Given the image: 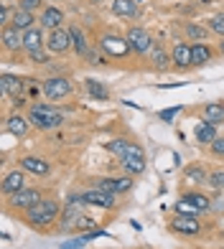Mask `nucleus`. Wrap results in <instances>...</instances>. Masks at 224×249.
Instances as JSON below:
<instances>
[{"label":"nucleus","mask_w":224,"mask_h":249,"mask_svg":"<svg viewBox=\"0 0 224 249\" xmlns=\"http://www.w3.org/2000/svg\"><path fill=\"white\" fill-rule=\"evenodd\" d=\"M181 198H184L191 209H196V211H206V209H209V198L201 196V194H186V196H181Z\"/></svg>","instance_id":"obj_25"},{"label":"nucleus","mask_w":224,"mask_h":249,"mask_svg":"<svg viewBox=\"0 0 224 249\" xmlns=\"http://www.w3.org/2000/svg\"><path fill=\"white\" fill-rule=\"evenodd\" d=\"M171 226H173L176 231H181V234H199V231H201L199 219L188 216V213H178V216L171 221Z\"/></svg>","instance_id":"obj_11"},{"label":"nucleus","mask_w":224,"mask_h":249,"mask_svg":"<svg viewBox=\"0 0 224 249\" xmlns=\"http://www.w3.org/2000/svg\"><path fill=\"white\" fill-rule=\"evenodd\" d=\"M69 92H72V84H69V79H64V76H54V79L43 82V94L49 99H61Z\"/></svg>","instance_id":"obj_4"},{"label":"nucleus","mask_w":224,"mask_h":249,"mask_svg":"<svg viewBox=\"0 0 224 249\" xmlns=\"http://www.w3.org/2000/svg\"><path fill=\"white\" fill-rule=\"evenodd\" d=\"M82 198H84V203H92V206H102V209H112V203H115L112 194H107V191H102V188L84 191Z\"/></svg>","instance_id":"obj_8"},{"label":"nucleus","mask_w":224,"mask_h":249,"mask_svg":"<svg viewBox=\"0 0 224 249\" xmlns=\"http://www.w3.org/2000/svg\"><path fill=\"white\" fill-rule=\"evenodd\" d=\"M20 165L26 168L28 173H33V176H46L49 173V163L46 160H41V158H23V160H20Z\"/></svg>","instance_id":"obj_16"},{"label":"nucleus","mask_w":224,"mask_h":249,"mask_svg":"<svg viewBox=\"0 0 224 249\" xmlns=\"http://www.w3.org/2000/svg\"><path fill=\"white\" fill-rule=\"evenodd\" d=\"M211 150H214V155H224V138H217L211 142Z\"/></svg>","instance_id":"obj_35"},{"label":"nucleus","mask_w":224,"mask_h":249,"mask_svg":"<svg viewBox=\"0 0 224 249\" xmlns=\"http://www.w3.org/2000/svg\"><path fill=\"white\" fill-rule=\"evenodd\" d=\"M107 148L115 155H120L122 165H125L130 173H143L145 171V155H143V150L138 148V145H132L128 140H115V142H110Z\"/></svg>","instance_id":"obj_1"},{"label":"nucleus","mask_w":224,"mask_h":249,"mask_svg":"<svg viewBox=\"0 0 224 249\" xmlns=\"http://www.w3.org/2000/svg\"><path fill=\"white\" fill-rule=\"evenodd\" d=\"M38 201H41V194L36 188H23V191H18V194H13V198H10V203H13L16 209H31V206H36Z\"/></svg>","instance_id":"obj_7"},{"label":"nucleus","mask_w":224,"mask_h":249,"mask_svg":"<svg viewBox=\"0 0 224 249\" xmlns=\"http://www.w3.org/2000/svg\"><path fill=\"white\" fill-rule=\"evenodd\" d=\"M211 31L219 33V36H224V13H219V16L211 18Z\"/></svg>","instance_id":"obj_29"},{"label":"nucleus","mask_w":224,"mask_h":249,"mask_svg":"<svg viewBox=\"0 0 224 249\" xmlns=\"http://www.w3.org/2000/svg\"><path fill=\"white\" fill-rule=\"evenodd\" d=\"M56 216H59V203L56 201H38L26 213L28 224H33V226H49Z\"/></svg>","instance_id":"obj_3"},{"label":"nucleus","mask_w":224,"mask_h":249,"mask_svg":"<svg viewBox=\"0 0 224 249\" xmlns=\"http://www.w3.org/2000/svg\"><path fill=\"white\" fill-rule=\"evenodd\" d=\"M204 120L211 124H222L224 122V105L222 102H211V105L204 107Z\"/></svg>","instance_id":"obj_17"},{"label":"nucleus","mask_w":224,"mask_h":249,"mask_svg":"<svg viewBox=\"0 0 224 249\" xmlns=\"http://www.w3.org/2000/svg\"><path fill=\"white\" fill-rule=\"evenodd\" d=\"M99 46H102L110 56H117V59H122V56L130 53L128 38H120V36H105L102 41H99Z\"/></svg>","instance_id":"obj_5"},{"label":"nucleus","mask_w":224,"mask_h":249,"mask_svg":"<svg viewBox=\"0 0 224 249\" xmlns=\"http://www.w3.org/2000/svg\"><path fill=\"white\" fill-rule=\"evenodd\" d=\"M84 244H87V239H84V236H79V239H74V242L61 244V249H84Z\"/></svg>","instance_id":"obj_32"},{"label":"nucleus","mask_w":224,"mask_h":249,"mask_svg":"<svg viewBox=\"0 0 224 249\" xmlns=\"http://www.w3.org/2000/svg\"><path fill=\"white\" fill-rule=\"evenodd\" d=\"M0 89H3V94L13 97V99H20L23 82H20L18 76H13V74H3V76H0Z\"/></svg>","instance_id":"obj_12"},{"label":"nucleus","mask_w":224,"mask_h":249,"mask_svg":"<svg viewBox=\"0 0 224 249\" xmlns=\"http://www.w3.org/2000/svg\"><path fill=\"white\" fill-rule=\"evenodd\" d=\"M112 10H115V16H135V3L132 0H115Z\"/></svg>","instance_id":"obj_26"},{"label":"nucleus","mask_w":224,"mask_h":249,"mask_svg":"<svg viewBox=\"0 0 224 249\" xmlns=\"http://www.w3.org/2000/svg\"><path fill=\"white\" fill-rule=\"evenodd\" d=\"M209 183L214 186V188H219V191H224V173H222V171L211 173V176H209Z\"/></svg>","instance_id":"obj_30"},{"label":"nucleus","mask_w":224,"mask_h":249,"mask_svg":"<svg viewBox=\"0 0 224 249\" xmlns=\"http://www.w3.org/2000/svg\"><path fill=\"white\" fill-rule=\"evenodd\" d=\"M13 28H18V31H31V23H33V13H28V10H23V8H18L16 13H13Z\"/></svg>","instance_id":"obj_21"},{"label":"nucleus","mask_w":224,"mask_h":249,"mask_svg":"<svg viewBox=\"0 0 224 249\" xmlns=\"http://www.w3.org/2000/svg\"><path fill=\"white\" fill-rule=\"evenodd\" d=\"M31 59H36V61H43V64L49 61V59H46V53H43V51H33V53H31Z\"/></svg>","instance_id":"obj_37"},{"label":"nucleus","mask_w":224,"mask_h":249,"mask_svg":"<svg viewBox=\"0 0 224 249\" xmlns=\"http://www.w3.org/2000/svg\"><path fill=\"white\" fill-rule=\"evenodd\" d=\"M23 46L28 49V53L41 51V46H43V36H41V31H38V28H31V31L23 33Z\"/></svg>","instance_id":"obj_19"},{"label":"nucleus","mask_w":224,"mask_h":249,"mask_svg":"<svg viewBox=\"0 0 224 249\" xmlns=\"http://www.w3.org/2000/svg\"><path fill=\"white\" fill-rule=\"evenodd\" d=\"M23 188H26V176L20 171H13V173H8L3 178V194L13 196V194H18V191H23Z\"/></svg>","instance_id":"obj_13"},{"label":"nucleus","mask_w":224,"mask_h":249,"mask_svg":"<svg viewBox=\"0 0 224 249\" xmlns=\"http://www.w3.org/2000/svg\"><path fill=\"white\" fill-rule=\"evenodd\" d=\"M219 51H222V53H224V41H222V43H219Z\"/></svg>","instance_id":"obj_39"},{"label":"nucleus","mask_w":224,"mask_h":249,"mask_svg":"<svg viewBox=\"0 0 224 249\" xmlns=\"http://www.w3.org/2000/svg\"><path fill=\"white\" fill-rule=\"evenodd\" d=\"M38 5H41V0H20V8L28 10V13H31V10H36Z\"/></svg>","instance_id":"obj_34"},{"label":"nucleus","mask_w":224,"mask_h":249,"mask_svg":"<svg viewBox=\"0 0 224 249\" xmlns=\"http://www.w3.org/2000/svg\"><path fill=\"white\" fill-rule=\"evenodd\" d=\"M186 33H188L191 38H196V41H204V36H206V31L201 28V26H196V23H188V26H186Z\"/></svg>","instance_id":"obj_28"},{"label":"nucleus","mask_w":224,"mask_h":249,"mask_svg":"<svg viewBox=\"0 0 224 249\" xmlns=\"http://www.w3.org/2000/svg\"><path fill=\"white\" fill-rule=\"evenodd\" d=\"M97 186L115 196V194H128V191L132 188V180L130 178H102Z\"/></svg>","instance_id":"obj_10"},{"label":"nucleus","mask_w":224,"mask_h":249,"mask_svg":"<svg viewBox=\"0 0 224 249\" xmlns=\"http://www.w3.org/2000/svg\"><path fill=\"white\" fill-rule=\"evenodd\" d=\"M10 20H13V13H10L8 5H3L0 8V23H10Z\"/></svg>","instance_id":"obj_33"},{"label":"nucleus","mask_w":224,"mask_h":249,"mask_svg":"<svg viewBox=\"0 0 224 249\" xmlns=\"http://www.w3.org/2000/svg\"><path fill=\"white\" fill-rule=\"evenodd\" d=\"M49 49H51L54 53H64L66 49H72V36H69V31L54 28V31H51V38H49Z\"/></svg>","instance_id":"obj_9"},{"label":"nucleus","mask_w":224,"mask_h":249,"mask_svg":"<svg viewBox=\"0 0 224 249\" xmlns=\"http://www.w3.org/2000/svg\"><path fill=\"white\" fill-rule=\"evenodd\" d=\"M186 176H188V178H199V180H204V171H201V168H188Z\"/></svg>","instance_id":"obj_36"},{"label":"nucleus","mask_w":224,"mask_h":249,"mask_svg":"<svg viewBox=\"0 0 224 249\" xmlns=\"http://www.w3.org/2000/svg\"><path fill=\"white\" fill-rule=\"evenodd\" d=\"M8 130L13 132L16 138H23V135L28 132V122H26L23 117H20V115H13V117L8 120Z\"/></svg>","instance_id":"obj_24"},{"label":"nucleus","mask_w":224,"mask_h":249,"mask_svg":"<svg viewBox=\"0 0 224 249\" xmlns=\"http://www.w3.org/2000/svg\"><path fill=\"white\" fill-rule=\"evenodd\" d=\"M173 64H178V66H194L191 64V46L178 43V46L173 49Z\"/></svg>","instance_id":"obj_22"},{"label":"nucleus","mask_w":224,"mask_h":249,"mask_svg":"<svg viewBox=\"0 0 224 249\" xmlns=\"http://www.w3.org/2000/svg\"><path fill=\"white\" fill-rule=\"evenodd\" d=\"M61 20H64V13L59 8H46V10H43V16H41V26L54 31V28H59Z\"/></svg>","instance_id":"obj_18"},{"label":"nucleus","mask_w":224,"mask_h":249,"mask_svg":"<svg viewBox=\"0 0 224 249\" xmlns=\"http://www.w3.org/2000/svg\"><path fill=\"white\" fill-rule=\"evenodd\" d=\"M69 36H72L74 51L79 53V56H89V46H87V41H84V33L79 28H69Z\"/></svg>","instance_id":"obj_23"},{"label":"nucleus","mask_w":224,"mask_h":249,"mask_svg":"<svg viewBox=\"0 0 224 249\" xmlns=\"http://www.w3.org/2000/svg\"><path fill=\"white\" fill-rule=\"evenodd\" d=\"M211 59V49L206 46V43H194V46H191V64L194 66H199V64H206Z\"/></svg>","instance_id":"obj_20"},{"label":"nucleus","mask_w":224,"mask_h":249,"mask_svg":"<svg viewBox=\"0 0 224 249\" xmlns=\"http://www.w3.org/2000/svg\"><path fill=\"white\" fill-rule=\"evenodd\" d=\"M128 43H130V49L132 51H138V53H148L150 46H153V41L148 36V31H143V28H130L128 33Z\"/></svg>","instance_id":"obj_6"},{"label":"nucleus","mask_w":224,"mask_h":249,"mask_svg":"<svg viewBox=\"0 0 224 249\" xmlns=\"http://www.w3.org/2000/svg\"><path fill=\"white\" fill-rule=\"evenodd\" d=\"M87 89H89V94L97 97V99H107V97H110L107 89L99 84V82H94V79H87Z\"/></svg>","instance_id":"obj_27"},{"label":"nucleus","mask_w":224,"mask_h":249,"mask_svg":"<svg viewBox=\"0 0 224 249\" xmlns=\"http://www.w3.org/2000/svg\"><path fill=\"white\" fill-rule=\"evenodd\" d=\"M31 122L38 130H51V127H59L64 122V117L59 109H54L49 105H31Z\"/></svg>","instance_id":"obj_2"},{"label":"nucleus","mask_w":224,"mask_h":249,"mask_svg":"<svg viewBox=\"0 0 224 249\" xmlns=\"http://www.w3.org/2000/svg\"><path fill=\"white\" fill-rule=\"evenodd\" d=\"M155 64H158V66H166V56H163V53H155Z\"/></svg>","instance_id":"obj_38"},{"label":"nucleus","mask_w":224,"mask_h":249,"mask_svg":"<svg viewBox=\"0 0 224 249\" xmlns=\"http://www.w3.org/2000/svg\"><path fill=\"white\" fill-rule=\"evenodd\" d=\"M194 135H196L199 142H214V140H217V124H211V122L204 120L201 124H196Z\"/></svg>","instance_id":"obj_15"},{"label":"nucleus","mask_w":224,"mask_h":249,"mask_svg":"<svg viewBox=\"0 0 224 249\" xmlns=\"http://www.w3.org/2000/svg\"><path fill=\"white\" fill-rule=\"evenodd\" d=\"M3 46L8 51H16V49L23 46V36L18 33V28H13V26H5L3 28Z\"/></svg>","instance_id":"obj_14"},{"label":"nucleus","mask_w":224,"mask_h":249,"mask_svg":"<svg viewBox=\"0 0 224 249\" xmlns=\"http://www.w3.org/2000/svg\"><path fill=\"white\" fill-rule=\"evenodd\" d=\"M178 112H181V105H176V107H171V109H163L158 117H161L163 122H171V120H173V117L178 115Z\"/></svg>","instance_id":"obj_31"}]
</instances>
